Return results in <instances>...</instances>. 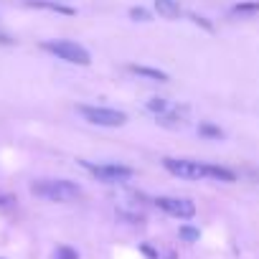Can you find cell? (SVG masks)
Listing matches in <instances>:
<instances>
[{"label":"cell","instance_id":"cell-12","mask_svg":"<svg viewBox=\"0 0 259 259\" xmlns=\"http://www.w3.org/2000/svg\"><path fill=\"white\" fill-rule=\"evenodd\" d=\"M198 135L221 140V138H224V130H221V127H216V124H211V122H201V124H198Z\"/></svg>","mask_w":259,"mask_h":259},{"label":"cell","instance_id":"cell-10","mask_svg":"<svg viewBox=\"0 0 259 259\" xmlns=\"http://www.w3.org/2000/svg\"><path fill=\"white\" fill-rule=\"evenodd\" d=\"M26 6H31V8H46V11L64 13V16H74V8L61 6V3H54V0H26Z\"/></svg>","mask_w":259,"mask_h":259},{"label":"cell","instance_id":"cell-2","mask_svg":"<svg viewBox=\"0 0 259 259\" xmlns=\"http://www.w3.org/2000/svg\"><path fill=\"white\" fill-rule=\"evenodd\" d=\"M44 51L54 54L56 59L66 61V64H76V66H89L92 64V54L76 44V41H66V38H54V41H44L41 44Z\"/></svg>","mask_w":259,"mask_h":259},{"label":"cell","instance_id":"cell-15","mask_svg":"<svg viewBox=\"0 0 259 259\" xmlns=\"http://www.w3.org/2000/svg\"><path fill=\"white\" fill-rule=\"evenodd\" d=\"M130 18L140 21V23H148V21H150V13H148L145 8H130Z\"/></svg>","mask_w":259,"mask_h":259},{"label":"cell","instance_id":"cell-3","mask_svg":"<svg viewBox=\"0 0 259 259\" xmlns=\"http://www.w3.org/2000/svg\"><path fill=\"white\" fill-rule=\"evenodd\" d=\"M79 163H81L84 170H89L102 183H124L135 176L133 168H127L122 163H89V160H79Z\"/></svg>","mask_w":259,"mask_h":259},{"label":"cell","instance_id":"cell-8","mask_svg":"<svg viewBox=\"0 0 259 259\" xmlns=\"http://www.w3.org/2000/svg\"><path fill=\"white\" fill-rule=\"evenodd\" d=\"M206 178L211 181H219V183H234L236 181V173L224 168V165H213V163H206Z\"/></svg>","mask_w":259,"mask_h":259},{"label":"cell","instance_id":"cell-7","mask_svg":"<svg viewBox=\"0 0 259 259\" xmlns=\"http://www.w3.org/2000/svg\"><path fill=\"white\" fill-rule=\"evenodd\" d=\"M127 71H130V74H138V76H145V79H153V81H160V84H165V81L170 79L165 71L153 69V66H143V64H130Z\"/></svg>","mask_w":259,"mask_h":259},{"label":"cell","instance_id":"cell-6","mask_svg":"<svg viewBox=\"0 0 259 259\" xmlns=\"http://www.w3.org/2000/svg\"><path fill=\"white\" fill-rule=\"evenodd\" d=\"M160 211H165L173 219H193L196 216V203L191 198H178V196H158L153 201Z\"/></svg>","mask_w":259,"mask_h":259},{"label":"cell","instance_id":"cell-14","mask_svg":"<svg viewBox=\"0 0 259 259\" xmlns=\"http://www.w3.org/2000/svg\"><path fill=\"white\" fill-rule=\"evenodd\" d=\"M178 234H181V239H183V241H188V244L198 241V236H201V231H198V229H193V226H183Z\"/></svg>","mask_w":259,"mask_h":259},{"label":"cell","instance_id":"cell-4","mask_svg":"<svg viewBox=\"0 0 259 259\" xmlns=\"http://www.w3.org/2000/svg\"><path fill=\"white\" fill-rule=\"evenodd\" d=\"M79 114L99 127H122L127 124V114L112 107H97V104H79Z\"/></svg>","mask_w":259,"mask_h":259},{"label":"cell","instance_id":"cell-1","mask_svg":"<svg viewBox=\"0 0 259 259\" xmlns=\"http://www.w3.org/2000/svg\"><path fill=\"white\" fill-rule=\"evenodd\" d=\"M31 193L44 198V201H54V203H71L76 198H81V186L66 178H44V181H33L31 183Z\"/></svg>","mask_w":259,"mask_h":259},{"label":"cell","instance_id":"cell-11","mask_svg":"<svg viewBox=\"0 0 259 259\" xmlns=\"http://www.w3.org/2000/svg\"><path fill=\"white\" fill-rule=\"evenodd\" d=\"M259 13V0H244V3H236L231 8V16H251Z\"/></svg>","mask_w":259,"mask_h":259},{"label":"cell","instance_id":"cell-13","mask_svg":"<svg viewBox=\"0 0 259 259\" xmlns=\"http://www.w3.org/2000/svg\"><path fill=\"white\" fill-rule=\"evenodd\" d=\"M54 259H79V251L74 246H69V244H61V246H56Z\"/></svg>","mask_w":259,"mask_h":259},{"label":"cell","instance_id":"cell-9","mask_svg":"<svg viewBox=\"0 0 259 259\" xmlns=\"http://www.w3.org/2000/svg\"><path fill=\"white\" fill-rule=\"evenodd\" d=\"M155 11L160 18L165 21H173L181 16V6H178V0H155Z\"/></svg>","mask_w":259,"mask_h":259},{"label":"cell","instance_id":"cell-16","mask_svg":"<svg viewBox=\"0 0 259 259\" xmlns=\"http://www.w3.org/2000/svg\"><path fill=\"white\" fill-rule=\"evenodd\" d=\"M143 251H145V256H148V259H158V254H155L148 244H143Z\"/></svg>","mask_w":259,"mask_h":259},{"label":"cell","instance_id":"cell-5","mask_svg":"<svg viewBox=\"0 0 259 259\" xmlns=\"http://www.w3.org/2000/svg\"><path fill=\"white\" fill-rule=\"evenodd\" d=\"M163 168L183 181H203L206 178V163L188 160V158H163Z\"/></svg>","mask_w":259,"mask_h":259}]
</instances>
